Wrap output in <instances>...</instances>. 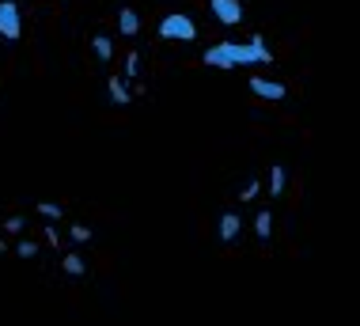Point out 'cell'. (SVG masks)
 Listing matches in <instances>:
<instances>
[{
    "instance_id": "16",
    "label": "cell",
    "mask_w": 360,
    "mask_h": 326,
    "mask_svg": "<svg viewBox=\"0 0 360 326\" xmlns=\"http://www.w3.org/2000/svg\"><path fill=\"white\" fill-rule=\"evenodd\" d=\"M15 254H19V258H34L38 246H34L31 239H19V243H15Z\"/></svg>"
},
{
    "instance_id": "15",
    "label": "cell",
    "mask_w": 360,
    "mask_h": 326,
    "mask_svg": "<svg viewBox=\"0 0 360 326\" xmlns=\"http://www.w3.org/2000/svg\"><path fill=\"white\" fill-rule=\"evenodd\" d=\"M69 235H72V243H91V228L87 224H72Z\"/></svg>"
},
{
    "instance_id": "14",
    "label": "cell",
    "mask_w": 360,
    "mask_h": 326,
    "mask_svg": "<svg viewBox=\"0 0 360 326\" xmlns=\"http://www.w3.org/2000/svg\"><path fill=\"white\" fill-rule=\"evenodd\" d=\"M137 73H141V54H129L125 57V80H137Z\"/></svg>"
},
{
    "instance_id": "18",
    "label": "cell",
    "mask_w": 360,
    "mask_h": 326,
    "mask_svg": "<svg viewBox=\"0 0 360 326\" xmlns=\"http://www.w3.org/2000/svg\"><path fill=\"white\" fill-rule=\"evenodd\" d=\"M4 232H23V216H8V220H4Z\"/></svg>"
},
{
    "instance_id": "5",
    "label": "cell",
    "mask_w": 360,
    "mask_h": 326,
    "mask_svg": "<svg viewBox=\"0 0 360 326\" xmlns=\"http://www.w3.org/2000/svg\"><path fill=\"white\" fill-rule=\"evenodd\" d=\"M201 61H205L209 68H239L236 61H231V54L224 49V42H217V46H209L205 54H201Z\"/></svg>"
},
{
    "instance_id": "4",
    "label": "cell",
    "mask_w": 360,
    "mask_h": 326,
    "mask_svg": "<svg viewBox=\"0 0 360 326\" xmlns=\"http://www.w3.org/2000/svg\"><path fill=\"white\" fill-rule=\"evenodd\" d=\"M250 92L258 99H269V103H281V99L288 95V87L281 80H266V76H250Z\"/></svg>"
},
{
    "instance_id": "9",
    "label": "cell",
    "mask_w": 360,
    "mask_h": 326,
    "mask_svg": "<svg viewBox=\"0 0 360 326\" xmlns=\"http://www.w3.org/2000/svg\"><path fill=\"white\" fill-rule=\"evenodd\" d=\"M266 190H269V197H281V194H285V167H281V163H274V167H269Z\"/></svg>"
},
{
    "instance_id": "12",
    "label": "cell",
    "mask_w": 360,
    "mask_h": 326,
    "mask_svg": "<svg viewBox=\"0 0 360 326\" xmlns=\"http://www.w3.org/2000/svg\"><path fill=\"white\" fill-rule=\"evenodd\" d=\"M65 273H69V277H84V270H87V262L80 258V254H65Z\"/></svg>"
},
{
    "instance_id": "8",
    "label": "cell",
    "mask_w": 360,
    "mask_h": 326,
    "mask_svg": "<svg viewBox=\"0 0 360 326\" xmlns=\"http://www.w3.org/2000/svg\"><path fill=\"white\" fill-rule=\"evenodd\" d=\"M118 27H122L125 38H133V35L141 31V15L133 12V8H122V12H118Z\"/></svg>"
},
{
    "instance_id": "2",
    "label": "cell",
    "mask_w": 360,
    "mask_h": 326,
    "mask_svg": "<svg viewBox=\"0 0 360 326\" xmlns=\"http://www.w3.org/2000/svg\"><path fill=\"white\" fill-rule=\"evenodd\" d=\"M23 35V19H19V4L15 0H0V38L15 42Z\"/></svg>"
},
{
    "instance_id": "11",
    "label": "cell",
    "mask_w": 360,
    "mask_h": 326,
    "mask_svg": "<svg viewBox=\"0 0 360 326\" xmlns=\"http://www.w3.org/2000/svg\"><path fill=\"white\" fill-rule=\"evenodd\" d=\"M91 49H95V57H99V61H110V57H114V42L106 35H95L91 38Z\"/></svg>"
},
{
    "instance_id": "7",
    "label": "cell",
    "mask_w": 360,
    "mask_h": 326,
    "mask_svg": "<svg viewBox=\"0 0 360 326\" xmlns=\"http://www.w3.org/2000/svg\"><path fill=\"white\" fill-rule=\"evenodd\" d=\"M239 232H243V220H239V213H224V216H220V239H224V243H231Z\"/></svg>"
},
{
    "instance_id": "20",
    "label": "cell",
    "mask_w": 360,
    "mask_h": 326,
    "mask_svg": "<svg viewBox=\"0 0 360 326\" xmlns=\"http://www.w3.org/2000/svg\"><path fill=\"white\" fill-rule=\"evenodd\" d=\"M0 254H4V239H0Z\"/></svg>"
},
{
    "instance_id": "19",
    "label": "cell",
    "mask_w": 360,
    "mask_h": 326,
    "mask_svg": "<svg viewBox=\"0 0 360 326\" xmlns=\"http://www.w3.org/2000/svg\"><path fill=\"white\" fill-rule=\"evenodd\" d=\"M46 243H50V246H61V235H57V228H46Z\"/></svg>"
},
{
    "instance_id": "6",
    "label": "cell",
    "mask_w": 360,
    "mask_h": 326,
    "mask_svg": "<svg viewBox=\"0 0 360 326\" xmlns=\"http://www.w3.org/2000/svg\"><path fill=\"white\" fill-rule=\"evenodd\" d=\"M106 92H110V103L114 106H129V99H133L129 84H125L122 76H110V80H106Z\"/></svg>"
},
{
    "instance_id": "13",
    "label": "cell",
    "mask_w": 360,
    "mask_h": 326,
    "mask_svg": "<svg viewBox=\"0 0 360 326\" xmlns=\"http://www.w3.org/2000/svg\"><path fill=\"white\" fill-rule=\"evenodd\" d=\"M38 213H42L46 220H61V216H65V209H61V205H53V201H38Z\"/></svg>"
},
{
    "instance_id": "17",
    "label": "cell",
    "mask_w": 360,
    "mask_h": 326,
    "mask_svg": "<svg viewBox=\"0 0 360 326\" xmlns=\"http://www.w3.org/2000/svg\"><path fill=\"white\" fill-rule=\"evenodd\" d=\"M258 194H262V182H247V186H243V194H239V197H243V201H255Z\"/></svg>"
},
{
    "instance_id": "10",
    "label": "cell",
    "mask_w": 360,
    "mask_h": 326,
    "mask_svg": "<svg viewBox=\"0 0 360 326\" xmlns=\"http://www.w3.org/2000/svg\"><path fill=\"white\" fill-rule=\"evenodd\" d=\"M255 235H258V239H269V235H274V213H269V209H262L255 216Z\"/></svg>"
},
{
    "instance_id": "1",
    "label": "cell",
    "mask_w": 360,
    "mask_h": 326,
    "mask_svg": "<svg viewBox=\"0 0 360 326\" xmlns=\"http://www.w3.org/2000/svg\"><path fill=\"white\" fill-rule=\"evenodd\" d=\"M160 38H167V42H193L198 38V23L186 12H167L160 19Z\"/></svg>"
},
{
    "instance_id": "3",
    "label": "cell",
    "mask_w": 360,
    "mask_h": 326,
    "mask_svg": "<svg viewBox=\"0 0 360 326\" xmlns=\"http://www.w3.org/2000/svg\"><path fill=\"white\" fill-rule=\"evenodd\" d=\"M212 19H220L224 27H239L243 23V4L239 0H209Z\"/></svg>"
}]
</instances>
